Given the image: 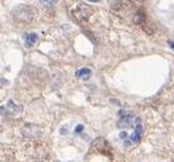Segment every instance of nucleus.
Returning <instances> with one entry per match:
<instances>
[{"label": "nucleus", "mask_w": 174, "mask_h": 162, "mask_svg": "<svg viewBox=\"0 0 174 162\" xmlns=\"http://www.w3.org/2000/svg\"><path fill=\"white\" fill-rule=\"evenodd\" d=\"M38 162H41V161H38Z\"/></svg>", "instance_id": "obj_11"}, {"label": "nucleus", "mask_w": 174, "mask_h": 162, "mask_svg": "<svg viewBox=\"0 0 174 162\" xmlns=\"http://www.w3.org/2000/svg\"><path fill=\"white\" fill-rule=\"evenodd\" d=\"M141 134H142V127H141L140 122H139V119H137V120H136L135 132H133V134H132V136L130 137V141H132V142H137V141H140Z\"/></svg>", "instance_id": "obj_5"}, {"label": "nucleus", "mask_w": 174, "mask_h": 162, "mask_svg": "<svg viewBox=\"0 0 174 162\" xmlns=\"http://www.w3.org/2000/svg\"><path fill=\"white\" fill-rule=\"evenodd\" d=\"M168 45H169V46H170V47L174 49V42H173V40H169V42H168Z\"/></svg>", "instance_id": "obj_10"}, {"label": "nucleus", "mask_w": 174, "mask_h": 162, "mask_svg": "<svg viewBox=\"0 0 174 162\" xmlns=\"http://www.w3.org/2000/svg\"><path fill=\"white\" fill-rule=\"evenodd\" d=\"M91 150L93 151H98L102 153H105L107 156H111V148L109 144L107 143V141L104 138H97L91 144Z\"/></svg>", "instance_id": "obj_2"}, {"label": "nucleus", "mask_w": 174, "mask_h": 162, "mask_svg": "<svg viewBox=\"0 0 174 162\" xmlns=\"http://www.w3.org/2000/svg\"><path fill=\"white\" fill-rule=\"evenodd\" d=\"M119 137H121V138H126V137H127V134H126L125 132H122L121 134H119Z\"/></svg>", "instance_id": "obj_9"}, {"label": "nucleus", "mask_w": 174, "mask_h": 162, "mask_svg": "<svg viewBox=\"0 0 174 162\" xmlns=\"http://www.w3.org/2000/svg\"><path fill=\"white\" fill-rule=\"evenodd\" d=\"M37 39H38V36L36 33H29L28 36L25 37V47H28V48H32L34 46V43L37 42Z\"/></svg>", "instance_id": "obj_6"}, {"label": "nucleus", "mask_w": 174, "mask_h": 162, "mask_svg": "<svg viewBox=\"0 0 174 162\" xmlns=\"http://www.w3.org/2000/svg\"><path fill=\"white\" fill-rule=\"evenodd\" d=\"M118 115L121 117V118H119V122L117 123L118 127L125 128V127H130V126H132V118H133L132 114H128V113H125V112H119Z\"/></svg>", "instance_id": "obj_4"}, {"label": "nucleus", "mask_w": 174, "mask_h": 162, "mask_svg": "<svg viewBox=\"0 0 174 162\" xmlns=\"http://www.w3.org/2000/svg\"><path fill=\"white\" fill-rule=\"evenodd\" d=\"M91 74V70L89 69V67H83V69H80L75 72V76L78 79H88Z\"/></svg>", "instance_id": "obj_7"}, {"label": "nucleus", "mask_w": 174, "mask_h": 162, "mask_svg": "<svg viewBox=\"0 0 174 162\" xmlns=\"http://www.w3.org/2000/svg\"><path fill=\"white\" fill-rule=\"evenodd\" d=\"M83 128H84V127H83L82 124H80V126H78V127L75 128V132H76V133H80V132L83 130Z\"/></svg>", "instance_id": "obj_8"}, {"label": "nucleus", "mask_w": 174, "mask_h": 162, "mask_svg": "<svg viewBox=\"0 0 174 162\" xmlns=\"http://www.w3.org/2000/svg\"><path fill=\"white\" fill-rule=\"evenodd\" d=\"M71 14L76 20H88L89 17L93 14V8L85 3H79L71 9Z\"/></svg>", "instance_id": "obj_1"}, {"label": "nucleus", "mask_w": 174, "mask_h": 162, "mask_svg": "<svg viewBox=\"0 0 174 162\" xmlns=\"http://www.w3.org/2000/svg\"><path fill=\"white\" fill-rule=\"evenodd\" d=\"M23 134L25 137H29V138H38L41 136V129H39L37 126L33 124H25L22 129Z\"/></svg>", "instance_id": "obj_3"}]
</instances>
